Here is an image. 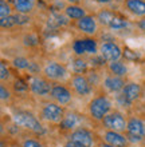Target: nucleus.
<instances>
[{
    "label": "nucleus",
    "mask_w": 145,
    "mask_h": 147,
    "mask_svg": "<svg viewBox=\"0 0 145 147\" xmlns=\"http://www.w3.org/2000/svg\"><path fill=\"white\" fill-rule=\"evenodd\" d=\"M12 123L16 127H20L28 132H32L35 135H44L46 134V128L40 118L34 115L32 112L26 111V110H16L11 116Z\"/></svg>",
    "instance_id": "1"
},
{
    "label": "nucleus",
    "mask_w": 145,
    "mask_h": 147,
    "mask_svg": "<svg viewBox=\"0 0 145 147\" xmlns=\"http://www.w3.org/2000/svg\"><path fill=\"white\" fill-rule=\"evenodd\" d=\"M114 110V103L109 98V94L99 92L95 96H93L87 105V114L91 120L101 123L102 119L105 118L110 111Z\"/></svg>",
    "instance_id": "2"
},
{
    "label": "nucleus",
    "mask_w": 145,
    "mask_h": 147,
    "mask_svg": "<svg viewBox=\"0 0 145 147\" xmlns=\"http://www.w3.org/2000/svg\"><path fill=\"white\" fill-rule=\"evenodd\" d=\"M42 75L52 83H69L71 78L70 70L66 67V64L58 60H47L44 63L42 68Z\"/></svg>",
    "instance_id": "3"
},
{
    "label": "nucleus",
    "mask_w": 145,
    "mask_h": 147,
    "mask_svg": "<svg viewBox=\"0 0 145 147\" xmlns=\"http://www.w3.org/2000/svg\"><path fill=\"white\" fill-rule=\"evenodd\" d=\"M71 50L74 56H94L99 54V43L97 38H91V36H82V38H77L71 43Z\"/></svg>",
    "instance_id": "4"
},
{
    "label": "nucleus",
    "mask_w": 145,
    "mask_h": 147,
    "mask_svg": "<svg viewBox=\"0 0 145 147\" xmlns=\"http://www.w3.org/2000/svg\"><path fill=\"white\" fill-rule=\"evenodd\" d=\"M66 114V109L63 106L55 103L54 100H46L40 105L39 118L42 122H47L52 124H59Z\"/></svg>",
    "instance_id": "5"
},
{
    "label": "nucleus",
    "mask_w": 145,
    "mask_h": 147,
    "mask_svg": "<svg viewBox=\"0 0 145 147\" xmlns=\"http://www.w3.org/2000/svg\"><path fill=\"white\" fill-rule=\"evenodd\" d=\"M28 87L30 94L36 98H50L51 90H52V82L40 75H30L28 79Z\"/></svg>",
    "instance_id": "6"
},
{
    "label": "nucleus",
    "mask_w": 145,
    "mask_h": 147,
    "mask_svg": "<svg viewBox=\"0 0 145 147\" xmlns=\"http://www.w3.org/2000/svg\"><path fill=\"white\" fill-rule=\"evenodd\" d=\"M67 84L70 86L74 95L79 98L89 96L94 92V87L90 83V80L87 79L86 74H71V78Z\"/></svg>",
    "instance_id": "7"
},
{
    "label": "nucleus",
    "mask_w": 145,
    "mask_h": 147,
    "mask_svg": "<svg viewBox=\"0 0 145 147\" xmlns=\"http://www.w3.org/2000/svg\"><path fill=\"white\" fill-rule=\"evenodd\" d=\"M101 126L103 130H113V131L125 132L128 126V116L120 110L114 109L102 119Z\"/></svg>",
    "instance_id": "8"
},
{
    "label": "nucleus",
    "mask_w": 145,
    "mask_h": 147,
    "mask_svg": "<svg viewBox=\"0 0 145 147\" xmlns=\"http://www.w3.org/2000/svg\"><path fill=\"white\" fill-rule=\"evenodd\" d=\"M73 27L75 30H78L83 36H91V38H95L99 32V23H98V19L94 13H89V15L83 16L82 19L77 20V22H73Z\"/></svg>",
    "instance_id": "9"
},
{
    "label": "nucleus",
    "mask_w": 145,
    "mask_h": 147,
    "mask_svg": "<svg viewBox=\"0 0 145 147\" xmlns=\"http://www.w3.org/2000/svg\"><path fill=\"white\" fill-rule=\"evenodd\" d=\"M50 99L55 103L66 107L74 99V92L70 88V86L66 83H52V90L50 94Z\"/></svg>",
    "instance_id": "10"
},
{
    "label": "nucleus",
    "mask_w": 145,
    "mask_h": 147,
    "mask_svg": "<svg viewBox=\"0 0 145 147\" xmlns=\"http://www.w3.org/2000/svg\"><path fill=\"white\" fill-rule=\"evenodd\" d=\"M67 139L73 140V142L81 144V146H83V147H95V144H97L94 132L87 127L75 128L74 131L69 132Z\"/></svg>",
    "instance_id": "11"
},
{
    "label": "nucleus",
    "mask_w": 145,
    "mask_h": 147,
    "mask_svg": "<svg viewBox=\"0 0 145 147\" xmlns=\"http://www.w3.org/2000/svg\"><path fill=\"white\" fill-rule=\"evenodd\" d=\"M99 55L108 63L121 60L124 56V48L117 42H101L99 43Z\"/></svg>",
    "instance_id": "12"
},
{
    "label": "nucleus",
    "mask_w": 145,
    "mask_h": 147,
    "mask_svg": "<svg viewBox=\"0 0 145 147\" xmlns=\"http://www.w3.org/2000/svg\"><path fill=\"white\" fill-rule=\"evenodd\" d=\"M126 84V79L125 78H120L116 75H112L110 72L106 71V74L102 78V83H101V88L103 92L110 94V95H116V94L121 92L122 88Z\"/></svg>",
    "instance_id": "13"
},
{
    "label": "nucleus",
    "mask_w": 145,
    "mask_h": 147,
    "mask_svg": "<svg viewBox=\"0 0 145 147\" xmlns=\"http://www.w3.org/2000/svg\"><path fill=\"white\" fill-rule=\"evenodd\" d=\"M82 122H83V115H81V114H78V112H75V111H66L65 118H63L62 122L58 126L62 131L71 132V131H74L75 128L82 127L81 126Z\"/></svg>",
    "instance_id": "14"
},
{
    "label": "nucleus",
    "mask_w": 145,
    "mask_h": 147,
    "mask_svg": "<svg viewBox=\"0 0 145 147\" xmlns=\"http://www.w3.org/2000/svg\"><path fill=\"white\" fill-rule=\"evenodd\" d=\"M121 94L126 100L133 105L134 102H138L144 96V87L137 82H126L125 87L122 88Z\"/></svg>",
    "instance_id": "15"
},
{
    "label": "nucleus",
    "mask_w": 145,
    "mask_h": 147,
    "mask_svg": "<svg viewBox=\"0 0 145 147\" xmlns=\"http://www.w3.org/2000/svg\"><path fill=\"white\" fill-rule=\"evenodd\" d=\"M101 136H102V142L109 143L114 147H128L129 146V140L126 138L125 132L113 131V130H103Z\"/></svg>",
    "instance_id": "16"
},
{
    "label": "nucleus",
    "mask_w": 145,
    "mask_h": 147,
    "mask_svg": "<svg viewBox=\"0 0 145 147\" xmlns=\"http://www.w3.org/2000/svg\"><path fill=\"white\" fill-rule=\"evenodd\" d=\"M125 132L130 134V135L145 138V122L137 115L128 116V126H126Z\"/></svg>",
    "instance_id": "17"
},
{
    "label": "nucleus",
    "mask_w": 145,
    "mask_h": 147,
    "mask_svg": "<svg viewBox=\"0 0 145 147\" xmlns=\"http://www.w3.org/2000/svg\"><path fill=\"white\" fill-rule=\"evenodd\" d=\"M124 9L137 19H144L145 0H124Z\"/></svg>",
    "instance_id": "18"
},
{
    "label": "nucleus",
    "mask_w": 145,
    "mask_h": 147,
    "mask_svg": "<svg viewBox=\"0 0 145 147\" xmlns=\"http://www.w3.org/2000/svg\"><path fill=\"white\" fill-rule=\"evenodd\" d=\"M63 15L66 19L71 20V22H77V20L82 19L83 16L89 15V12L86 8L79 5V4H67L63 8Z\"/></svg>",
    "instance_id": "19"
},
{
    "label": "nucleus",
    "mask_w": 145,
    "mask_h": 147,
    "mask_svg": "<svg viewBox=\"0 0 145 147\" xmlns=\"http://www.w3.org/2000/svg\"><path fill=\"white\" fill-rule=\"evenodd\" d=\"M10 3L14 7V11L23 15H30L34 12L38 0H10Z\"/></svg>",
    "instance_id": "20"
},
{
    "label": "nucleus",
    "mask_w": 145,
    "mask_h": 147,
    "mask_svg": "<svg viewBox=\"0 0 145 147\" xmlns=\"http://www.w3.org/2000/svg\"><path fill=\"white\" fill-rule=\"evenodd\" d=\"M105 70L108 72H110L112 75H116V76H120V78H125L128 76V66H126L125 63L122 62V60H116V62H110L106 64Z\"/></svg>",
    "instance_id": "21"
},
{
    "label": "nucleus",
    "mask_w": 145,
    "mask_h": 147,
    "mask_svg": "<svg viewBox=\"0 0 145 147\" xmlns=\"http://www.w3.org/2000/svg\"><path fill=\"white\" fill-rule=\"evenodd\" d=\"M90 68L91 66L87 58L74 56V59L71 60V72L73 74H86Z\"/></svg>",
    "instance_id": "22"
},
{
    "label": "nucleus",
    "mask_w": 145,
    "mask_h": 147,
    "mask_svg": "<svg viewBox=\"0 0 145 147\" xmlns=\"http://www.w3.org/2000/svg\"><path fill=\"white\" fill-rule=\"evenodd\" d=\"M129 24H130L129 20L126 19L125 16L120 15L117 12L116 16L109 23V26H108V30H110V31H124V30H126V28L129 27Z\"/></svg>",
    "instance_id": "23"
},
{
    "label": "nucleus",
    "mask_w": 145,
    "mask_h": 147,
    "mask_svg": "<svg viewBox=\"0 0 145 147\" xmlns=\"http://www.w3.org/2000/svg\"><path fill=\"white\" fill-rule=\"evenodd\" d=\"M116 13H117V12L113 11V9H108V8H103V9H99V11L95 13V16H97L99 26H102V27L108 28V26H109V23L112 22V19H113L114 16H116Z\"/></svg>",
    "instance_id": "24"
},
{
    "label": "nucleus",
    "mask_w": 145,
    "mask_h": 147,
    "mask_svg": "<svg viewBox=\"0 0 145 147\" xmlns=\"http://www.w3.org/2000/svg\"><path fill=\"white\" fill-rule=\"evenodd\" d=\"M11 88L14 91V94L18 95H26L27 92H30V87H28V82L23 80L22 78H15L12 80Z\"/></svg>",
    "instance_id": "25"
},
{
    "label": "nucleus",
    "mask_w": 145,
    "mask_h": 147,
    "mask_svg": "<svg viewBox=\"0 0 145 147\" xmlns=\"http://www.w3.org/2000/svg\"><path fill=\"white\" fill-rule=\"evenodd\" d=\"M30 63H31V60L28 58H26V56H15V58L11 60V66L14 67V68H16L18 71H26L27 72L28 67H30Z\"/></svg>",
    "instance_id": "26"
},
{
    "label": "nucleus",
    "mask_w": 145,
    "mask_h": 147,
    "mask_svg": "<svg viewBox=\"0 0 145 147\" xmlns=\"http://www.w3.org/2000/svg\"><path fill=\"white\" fill-rule=\"evenodd\" d=\"M15 11H14V7L10 3V0H0V20L7 19Z\"/></svg>",
    "instance_id": "27"
},
{
    "label": "nucleus",
    "mask_w": 145,
    "mask_h": 147,
    "mask_svg": "<svg viewBox=\"0 0 145 147\" xmlns=\"http://www.w3.org/2000/svg\"><path fill=\"white\" fill-rule=\"evenodd\" d=\"M23 44L28 48H35V47L39 46V35L35 34V32H28L23 36Z\"/></svg>",
    "instance_id": "28"
},
{
    "label": "nucleus",
    "mask_w": 145,
    "mask_h": 147,
    "mask_svg": "<svg viewBox=\"0 0 145 147\" xmlns=\"http://www.w3.org/2000/svg\"><path fill=\"white\" fill-rule=\"evenodd\" d=\"M12 96H14V91H12L11 87H8V86H5L4 83H1L0 84V100H1V103L3 105H5V103H10L12 99Z\"/></svg>",
    "instance_id": "29"
},
{
    "label": "nucleus",
    "mask_w": 145,
    "mask_h": 147,
    "mask_svg": "<svg viewBox=\"0 0 145 147\" xmlns=\"http://www.w3.org/2000/svg\"><path fill=\"white\" fill-rule=\"evenodd\" d=\"M0 26H1V30H12L15 27H19L16 13H12L11 16H8L7 19L0 20Z\"/></svg>",
    "instance_id": "30"
},
{
    "label": "nucleus",
    "mask_w": 145,
    "mask_h": 147,
    "mask_svg": "<svg viewBox=\"0 0 145 147\" xmlns=\"http://www.w3.org/2000/svg\"><path fill=\"white\" fill-rule=\"evenodd\" d=\"M11 70L5 62H1L0 63V80L1 83H5V82H10L11 79Z\"/></svg>",
    "instance_id": "31"
},
{
    "label": "nucleus",
    "mask_w": 145,
    "mask_h": 147,
    "mask_svg": "<svg viewBox=\"0 0 145 147\" xmlns=\"http://www.w3.org/2000/svg\"><path fill=\"white\" fill-rule=\"evenodd\" d=\"M20 147H44V144L40 142L39 139H35V138H31V136H27L22 140Z\"/></svg>",
    "instance_id": "32"
},
{
    "label": "nucleus",
    "mask_w": 145,
    "mask_h": 147,
    "mask_svg": "<svg viewBox=\"0 0 145 147\" xmlns=\"http://www.w3.org/2000/svg\"><path fill=\"white\" fill-rule=\"evenodd\" d=\"M137 27L140 28V31H142V34L145 35V18L144 19H140L137 22Z\"/></svg>",
    "instance_id": "33"
},
{
    "label": "nucleus",
    "mask_w": 145,
    "mask_h": 147,
    "mask_svg": "<svg viewBox=\"0 0 145 147\" xmlns=\"http://www.w3.org/2000/svg\"><path fill=\"white\" fill-rule=\"evenodd\" d=\"M93 1H95V3L99 4V5H109V4L113 3L114 0H93Z\"/></svg>",
    "instance_id": "34"
},
{
    "label": "nucleus",
    "mask_w": 145,
    "mask_h": 147,
    "mask_svg": "<svg viewBox=\"0 0 145 147\" xmlns=\"http://www.w3.org/2000/svg\"><path fill=\"white\" fill-rule=\"evenodd\" d=\"M63 147H83V146H81V144H78V143H75V142H73V140L67 139V142L65 143V146H63Z\"/></svg>",
    "instance_id": "35"
},
{
    "label": "nucleus",
    "mask_w": 145,
    "mask_h": 147,
    "mask_svg": "<svg viewBox=\"0 0 145 147\" xmlns=\"http://www.w3.org/2000/svg\"><path fill=\"white\" fill-rule=\"evenodd\" d=\"M82 0H66L67 4H79Z\"/></svg>",
    "instance_id": "36"
},
{
    "label": "nucleus",
    "mask_w": 145,
    "mask_h": 147,
    "mask_svg": "<svg viewBox=\"0 0 145 147\" xmlns=\"http://www.w3.org/2000/svg\"><path fill=\"white\" fill-rule=\"evenodd\" d=\"M98 147H114V146H112L109 143H105V142H101V143L98 144Z\"/></svg>",
    "instance_id": "37"
},
{
    "label": "nucleus",
    "mask_w": 145,
    "mask_h": 147,
    "mask_svg": "<svg viewBox=\"0 0 145 147\" xmlns=\"http://www.w3.org/2000/svg\"><path fill=\"white\" fill-rule=\"evenodd\" d=\"M38 1H42V3H47V1H51V0H38Z\"/></svg>",
    "instance_id": "38"
},
{
    "label": "nucleus",
    "mask_w": 145,
    "mask_h": 147,
    "mask_svg": "<svg viewBox=\"0 0 145 147\" xmlns=\"http://www.w3.org/2000/svg\"><path fill=\"white\" fill-rule=\"evenodd\" d=\"M142 98H144V100H145V87H144V96Z\"/></svg>",
    "instance_id": "39"
},
{
    "label": "nucleus",
    "mask_w": 145,
    "mask_h": 147,
    "mask_svg": "<svg viewBox=\"0 0 145 147\" xmlns=\"http://www.w3.org/2000/svg\"><path fill=\"white\" fill-rule=\"evenodd\" d=\"M144 144H145V138H144Z\"/></svg>",
    "instance_id": "40"
}]
</instances>
